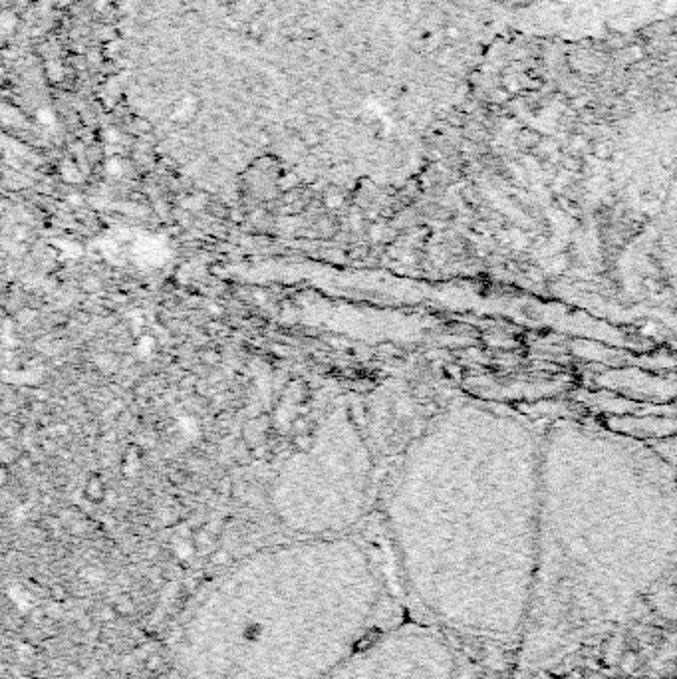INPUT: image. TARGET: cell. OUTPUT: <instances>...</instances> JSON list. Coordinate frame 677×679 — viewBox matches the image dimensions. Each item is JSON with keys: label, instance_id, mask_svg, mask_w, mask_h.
<instances>
[{"label": "cell", "instance_id": "cell-1", "mask_svg": "<svg viewBox=\"0 0 677 679\" xmlns=\"http://www.w3.org/2000/svg\"><path fill=\"white\" fill-rule=\"evenodd\" d=\"M542 439L509 409L457 405L423 437L395 492L403 578L451 630L522 636L539 554Z\"/></svg>", "mask_w": 677, "mask_h": 679}, {"label": "cell", "instance_id": "cell-2", "mask_svg": "<svg viewBox=\"0 0 677 679\" xmlns=\"http://www.w3.org/2000/svg\"><path fill=\"white\" fill-rule=\"evenodd\" d=\"M676 562L677 481L656 443L578 421L546 429L522 661L614 628Z\"/></svg>", "mask_w": 677, "mask_h": 679}, {"label": "cell", "instance_id": "cell-3", "mask_svg": "<svg viewBox=\"0 0 677 679\" xmlns=\"http://www.w3.org/2000/svg\"><path fill=\"white\" fill-rule=\"evenodd\" d=\"M390 592L360 544L260 552L209 582L179 622L185 679H320L382 634Z\"/></svg>", "mask_w": 677, "mask_h": 679}, {"label": "cell", "instance_id": "cell-4", "mask_svg": "<svg viewBox=\"0 0 677 679\" xmlns=\"http://www.w3.org/2000/svg\"><path fill=\"white\" fill-rule=\"evenodd\" d=\"M320 679H463L451 640L427 626H397L338 663Z\"/></svg>", "mask_w": 677, "mask_h": 679}, {"label": "cell", "instance_id": "cell-5", "mask_svg": "<svg viewBox=\"0 0 677 679\" xmlns=\"http://www.w3.org/2000/svg\"><path fill=\"white\" fill-rule=\"evenodd\" d=\"M654 443L661 451V455L668 459L669 467H671L677 481V435L676 437H669V439H664V441H654Z\"/></svg>", "mask_w": 677, "mask_h": 679}, {"label": "cell", "instance_id": "cell-6", "mask_svg": "<svg viewBox=\"0 0 677 679\" xmlns=\"http://www.w3.org/2000/svg\"><path fill=\"white\" fill-rule=\"evenodd\" d=\"M86 497H88L89 501L96 502H99L106 497V485H104V481L99 479L98 475L89 477L88 485H86Z\"/></svg>", "mask_w": 677, "mask_h": 679}, {"label": "cell", "instance_id": "cell-7", "mask_svg": "<svg viewBox=\"0 0 677 679\" xmlns=\"http://www.w3.org/2000/svg\"><path fill=\"white\" fill-rule=\"evenodd\" d=\"M295 445H298L302 451H308V449H312V445H314V437L310 434H300L295 437Z\"/></svg>", "mask_w": 677, "mask_h": 679}]
</instances>
